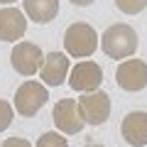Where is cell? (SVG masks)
<instances>
[{"mask_svg": "<svg viewBox=\"0 0 147 147\" xmlns=\"http://www.w3.org/2000/svg\"><path fill=\"white\" fill-rule=\"evenodd\" d=\"M0 3H3V5H7V7H10L12 3H15V0H0Z\"/></svg>", "mask_w": 147, "mask_h": 147, "instance_id": "18", "label": "cell"}, {"mask_svg": "<svg viewBox=\"0 0 147 147\" xmlns=\"http://www.w3.org/2000/svg\"><path fill=\"white\" fill-rule=\"evenodd\" d=\"M115 5H118V10L125 12V15H140L147 7V0H115Z\"/></svg>", "mask_w": 147, "mask_h": 147, "instance_id": "14", "label": "cell"}, {"mask_svg": "<svg viewBox=\"0 0 147 147\" xmlns=\"http://www.w3.org/2000/svg\"><path fill=\"white\" fill-rule=\"evenodd\" d=\"M69 76V57L61 52H49L42 61V69H39V79H42L44 86H61Z\"/></svg>", "mask_w": 147, "mask_h": 147, "instance_id": "9", "label": "cell"}, {"mask_svg": "<svg viewBox=\"0 0 147 147\" xmlns=\"http://www.w3.org/2000/svg\"><path fill=\"white\" fill-rule=\"evenodd\" d=\"M49 100V91L39 81H25L20 88L15 91V110L25 118L37 115L44 108V103Z\"/></svg>", "mask_w": 147, "mask_h": 147, "instance_id": "3", "label": "cell"}, {"mask_svg": "<svg viewBox=\"0 0 147 147\" xmlns=\"http://www.w3.org/2000/svg\"><path fill=\"white\" fill-rule=\"evenodd\" d=\"M12 118H15V108L7 100H0V132H5L12 125Z\"/></svg>", "mask_w": 147, "mask_h": 147, "instance_id": "15", "label": "cell"}, {"mask_svg": "<svg viewBox=\"0 0 147 147\" xmlns=\"http://www.w3.org/2000/svg\"><path fill=\"white\" fill-rule=\"evenodd\" d=\"M115 81L123 91L137 93L147 88V61L145 59H125L115 69Z\"/></svg>", "mask_w": 147, "mask_h": 147, "instance_id": "4", "label": "cell"}, {"mask_svg": "<svg viewBox=\"0 0 147 147\" xmlns=\"http://www.w3.org/2000/svg\"><path fill=\"white\" fill-rule=\"evenodd\" d=\"M74 5H79V7H86V5H91V3H93V0H71Z\"/></svg>", "mask_w": 147, "mask_h": 147, "instance_id": "17", "label": "cell"}, {"mask_svg": "<svg viewBox=\"0 0 147 147\" xmlns=\"http://www.w3.org/2000/svg\"><path fill=\"white\" fill-rule=\"evenodd\" d=\"M98 42L108 59H123L125 61L127 57H132L137 52V32L125 22H115L103 32Z\"/></svg>", "mask_w": 147, "mask_h": 147, "instance_id": "1", "label": "cell"}, {"mask_svg": "<svg viewBox=\"0 0 147 147\" xmlns=\"http://www.w3.org/2000/svg\"><path fill=\"white\" fill-rule=\"evenodd\" d=\"M0 147H32V145H30V140H25V137H7Z\"/></svg>", "mask_w": 147, "mask_h": 147, "instance_id": "16", "label": "cell"}, {"mask_svg": "<svg viewBox=\"0 0 147 147\" xmlns=\"http://www.w3.org/2000/svg\"><path fill=\"white\" fill-rule=\"evenodd\" d=\"M98 32L88 22H74L64 32V49L74 59H86L98 49Z\"/></svg>", "mask_w": 147, "mask_h": 147, "instance_id": "2", "label": "cell"}, {"mask_svg": "<svg viewBox=\"0 0 147 147\" xmlns=\"http://www.w3.org/2000/svg\"><path fill=\"white\" fill-rule=\"evenodd\" d=\"M103 84V69L96 61H79L69 71V86L79 93H93Z\"/></svg>", "mask_w": 147, "mask_h": 147, "instance_id": "8", "label": "cell"}, {"mask_svg": "<svg viewBox=\"0 0 147 147\" xmlns=\"http://www.w3.org/2000/svg\"><path fill=\"white\" fill-rule=\"evenodd\" d=\"M84 147H103V145H84Z\"/></svg>", "mask_w": 147, "mask_h": 147, "instance_id": "19", "label": "cell"}, {"mask_svg": "<svg viewBox=\"0 0 147 147\" xmlns=\"http://www.w3.org/2000/svg\"><path fill=\"white\" fill-rule=\"evenodd\" d=\"M42 61H44V54L42 49L32 42H17L10 52V64L20 76H32L42 69Z\"/></svg>", "mask_w": 147, "mask_h": 147, "instance_id": "7", "label": "cell"}, {"mask_svg": "<svg viewBox=\"0 0 147 147\" xmlns=\"http://www.w3.org/2000/svg\"><path fill=\"white\" fill-rule=\"evenodd\" d=\"M76 103H79V113L84 123L88 125H103L110 115V96L100 88L93 93H84Z\"/></svg>", "mask_w": 147, "mask_h": 147, "instance_id": "6", "label": "cell"}, {"mask_svg": "<svg viewBox=\"0 0 147 147\" xmlns=\"http://www.w3.org/2000/svg\"><path fill=\"white\" fill-rule=\"evenodd\" d=\"M52 120L57 125V130L61 135H76V132L84 130V118L79 113V103L74 98H61L54 103L52 108Z\"/></svg>", "mask_w": 147, "mask_h": 147, "instance_id": "5", "label": "cell"}, {"mask_svg": "<svg viewBox=\"0 0 147 147\" xmlns=\"http://www.w3.org/2000/svg\"><path fill=\"white\" fill-rule=\"evenodd\" d=\"M34 147H69V140L61 132H44V135L37 140Z\"/></svg>", "mask_w": 147, "mask_h": 147, "instance_id": "13", "label": "cell"}, {"mask_svg": "<svg viewBox=\"0 0 147 147\" xmlns=\"http://www.w3.org/2000/svg\"><path fill=\"white\" fill-rule=\"evenodd\" d=\"M27 32V20L25 12L17 7H3L0 10V39L3 42H17Z\"/></svg>", "mask_w": 147, "mask_h": 147, "instance_id": "11", "label": "cell"}, {"mask_svg": "<svg viewBox=\"0 0 147 147\" xmlns=\"http://www.w3.org/2000/svg\"><path fill=\"white\" fill-rule=\"evenodd\" d=\"M123 140L132 147H145L147 145V110H132L123 118L120 123Z\"/></svg>", "mask_w": 147, "mask_h": 147, "instance_id": "10", "label": "cell"}, {"mask_svg": "<svg viewBox=\"0 0 147 147\" xmlns=\"http://www.w3.org/2000/svg\"><path fill=\"white\" fill-rule=\"evenodd\" d=\"M25 15L37 25H47L59 15V0H22Z\"/></svg>", "mask_w": 147, "mask_h": 147, "instance_id": "12", "label": "cell"}]
</instances>
